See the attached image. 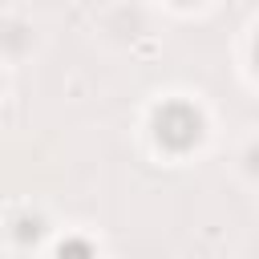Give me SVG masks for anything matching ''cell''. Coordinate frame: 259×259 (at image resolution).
<instances>
[{
    "label": "cell",
    "instance_id": "4",
    "mask_svg": "<svg viewBox=\"0 0 259 259\" xmlns=\"http://www.w3.org/2000/svg\"><path fill=\"white\" fill-rule=\"evenodd\" d=\"M255 65H259V40H255Z\"/></svg>",
    "mask_w": 259,
    "mask_h": 259
},
{
    "label": "cell",
    "instance_id": "5",
    "mask_svg": "<svg viewBox=\"0 0 259 259\" xmlns=\"http://www.w3.org/2000/svg\"><path fill=\"white\" fill-rule=\"evenodd\" d=\"M178 4H194V0H178Z\"/></svg>",
    "mask_w": 259,
    "mask_h": 259
},
{
    "label": "cell",
    "instance_id": "1",
    "mask_svg": "<svg viewBox=\"0 0 259 259\" xmlns=\"http://www.w3.org/2000/svg\"><path fill=\"white\" fill-rule=\"evenodd\" d=\"M154 138L166 150H190L202 138V113L190 101H166L154 109Z\"/></svg>",
    "mask_w": 259,
    "mask_h": 259
},
{
    "label": "cell",
    "instance_id": "3",
    "mask_svg": "<svg viewBox=\"0 0 259 259\" xmlns=\"http://www.w3.org/2000/svg\"><path fill=\"white\" fill-rule=\"evenodd\" d=\"M40 235H45V223H40L36 214H20V219H16V239H20V243H36Z\"/></svg>",
    "mask_w": 259,
    "mask_h": 259
},
{
    "label": "cell",
    "instance_id": "2",
    "mask_svg": "<svg viewBox=\"0 0 259 259\" xmlns=\"http://www.w3.org/2000/svg\"><path fill=\"white\" fill-rule=\"evenodd\" d=\"M57 259H93V247H89V239L69 235V239L57 247Z\"/></svg>",
    "mask_w": 259,
    "mask_h": 259
}]
</instances>
